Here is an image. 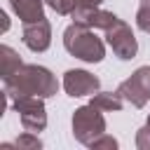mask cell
Segmentation results:
<instances>
[{
  "label": "cell",
  "mask_w": 150,
  "mask_h": 150,
  "mask_svg": "<svg viewBox=\"0 0 150 150\" xmlns=\"http://www.w3.org/2000/svg\"><path fill=\"white\" fill-rule=\"evenodd\" d=\"M105 40H108L110 49L115 52V56L122 59V61L134 59L136 52H138V42H136V38H134L129 23H124L122 19H117L110 28H105Z\"/></svg>",
  "instance_id": "obj_6"
},
{
  "label": "cell",
  "mask_w": 150,
  "mask_h": 150,
  "mask_svg": "<svg viewBox=\"0 0 150 150\" xmlns=\"http://www.w3.org/2000/svg\"><path fill=\"white\" fill-rule=\"evenodd\" d=\"M89 148H94V150H98V148H117V141L112 138V136H108V134H103L101 138H96Z\"/></svg>",
  "instance_id": "obj_17"
},
{
  "label": "cell",
  "mask_w": 150,
  "mask_h": 150,
  "mask_svg": "<svg viewBox=\"0 0 150 150\" xmlns=\"http://www.w3.org/2000/svg\"><path fill=\"white\" fill-rule=\"evenodd\" d=\"M136 148L138 150H150V124L141 127L136 134Z\"/></svg>",
  "instance_id": "obj_16"
},
{
  "label": "cell",
  "mask_w": 150,
  "mask_h": 150,
  "mask_svg": "<svg viewBox=\"0 0 150 150\" xmlns=\"http://www.w3.org/2000/svg\"><path fill=\"white\" fill-rule=\"evenodd\" d=\"M98 87H101V80L87 70L75 68V70H68L63 75V89L68 96H75V98L77 96H91L98 91Z\"/></svg>",
  "instance_id": "obj_7"
},
{
  "label": "cell",
  "mask_w": 150,
  "mask_h": 150,
  "mask_svg": "<svg viewBox=\"0 0 150 150\" xmlns=\"http://www.w3.org/2000/svg\"><path fill=\"white\" fill-rule=\"evenodd\" d=\"M59 89L56 77L45 68L35 63H23L14 75L5 77V96L9 101H16L21 96H42L49 98Z\"/></svg>",
  "instance_id": "obj_1"
},
{
  "label": "cell",
  "mask_w": 150,
  "mask_h": 150,
  "mask_svg": "<svg viewBox=\"0 0 150 150\" xmlns=\"http://www.w3.org/2000/svg\"><path fill=\"white\" fill-rule=\"evenodd\" d=\"M70 16H73L75 23H82V26H89V28H101V30L110 28L117 21V16L112 12H105L101 7H87V5H77Z\"/></svg>",
  "instance_id": "obj_8"
},
{
  "label": "cell",
  "mask_w": 150,
  "mask_h": 150,
  "mask_svg": "<svg viewBox=\"0 0 150 150\" xmlns=\"http://www.w3.org/2000/svg\"><path fill=\"white\" fill-rule=\"evenodd\" d=\"M63 47L70 56L82 59L87 63H98L105 56L103 40L89 26H82V23H75V21H73V26H68L63 30Z\"/></svg>",
  "instance_id": "obj_2"
},
{
  "label": "cell",
  "mask_w": 150,
  "mask_h": 150,
  "mask_svg": "<svg viewBox=\"0 0 150 150\" xmlns=\"http://www.w3.org/2000/svg\"><path fill=\"white\" fill-rule=\"evenodd\" d=\"M0 61H2V66H0V70H2V80L9 77V75H14V73L23 66L21 59H19V54H16L9 45H2V47H0Z\"/></svg>",
  "instance_id": "obj_12"
},
{
  "label": "cell",
  "mask_w": 150,
  "mask_h": 150,
  "mask_svg": "<svg viewBox=\"0 0 150 150\" xmlns=\"http://www.w3.org/2000/svg\"><path fill=\"white\" fill-rule=\"evenodd\" d=\"M21 40L30 52H45L52 45V26H49V21L40 19V21H33V23H23Z\"/></svg>",
  "instance_id": "obj_9"
},
{
  "label": "cell",
  "mask_w": 150,
  "mask_h": 150,
  "mask_svg": "<svg viewBox=\"0 0 150 150\" xmlns=\"http://www.w3.org/2000/svg\"><path fill=\"white\" fill-rule=\"evenodd\" d=\"M12 105L19 112V120H21L26 131L38 134L47 127V112H45L42 96H21V98L12 101Z\"/></svg>",
  "instance_id": "obj_5"
},
{
  "label": "cell",
  "mask_w": 150,
  "mask_h": 150,
  "mask_svg": "<svg viewBox=\"0 0 150 150\" xmlns=\"http://www.w3.org/2000/svg\"><path fill=\"white\" fill-rule=\"evenodd\" d=\"M16 148H33V150H35V148H42V141H40L33 131H26L23 136L16 138Z\"/></svg>",
  "instance_id": "obj_15"
},
{
  "label": "cell",
  "mask_w": 150,
  "mask_h": 150,
  "mask_svg": "<svg viewBox=\"0 0 150 150\" xmlns=\"http://www.w3.org/2000/svg\"><path fill=\"white\" fill-rule=\"evenodd\" d=\"M105 134V120L96 105H82L73 112V136L82 145H91Z\"/></svg>",
  "instance_id": "obj_3"
},
{
  "label": "cell",
  "mask_w": 150,
  "mask_h": 150,
  "mask_svg": "<svg viewBox=\"0 0 150 150\" xmlns=\"http://www.w3.org/2000/svg\"><path fill=\"white\" fill-rule=\"evenodd\" d=\"M145 124H150V117H148V122H145Z\"/></svg>",
  "instance_id": "obj_19"
},
{
  "label": "cell",
  "mask_w": 150,
  "mask_h": 150,
  "mask_svg": "<svg viewBox=\"0 0 150 150\" xmlns=\"http://www.w3.org/2000/svg\"><path fill=\"white\" fill-rule=\"evenodd\" d=\"M9 5L23 23L45 19V0H9Z\"/></svg>",
  "instance_id": "obj_10"
},
{
  "label": "cell",
  "mask_w": 150,
  "mask_h": 150,
  "mask_svg": "<svg viewBox=\"0 0 150 150\" xmlns=\"http://www.w3.org/2000/svg\"><path fill=\"white\" fill-rule=\"evenodd\" d=\"M136 26L143 33H150V0H141L138 12H136Z\"/></svg>",
  "instance_id": "obj_13"
},
{
  "label": "cell",
  "mask_w": 150,
  "mask_h": 150,
  "mask_svg": "<svg viewBox=\"0 0 150 150\" xmlns=\"http://www.w3.org/2000/svg\"><path fill=\"white\" fill-rule=\"evenodd\" d=\"M0 19H2V30H7V28H9V21H7V14L2 12V14H0Z\"/></svg>",
  "instance_id": "obj_18"
},
{
  "label": "cell",
  "mask_w": 150,
  "mask_h": 150,
  "mask_svg": "<svg viewBox=\"0 0 150 150\" xmlns=\"http://www.w3.org/2000/svg\"><path fill=\"white\" fill-rule=\"evenodd\" d=\"M56 14H73V9H75V5H77V0H45Z\"/></svg>",
  "instance_id": "obj_14"
},
{
  "label": "cell",
  "mask_w": 150,
  "mask_h": 150,
  "mask_svg": "<svg viewBox=\"0 0 150 150\" xmlns=\"http://www.w3.org/2000/svg\"><path fill=\"white\" fill-rule=\"evenodd\" d=\"M91 105H96L98 110H105V112H117V110H122V105H124V98L115 91H96V94H91V101H89Z\"/></svg>",
  "instance_id": "obj_11"
},
{
  "label": "cell",
  "mask_w": 150,
  "mask_h": 150,
  "mask_svg": "<svg viewBox=\"0 0 150 150\" xmlns=\"http://www.w3.org/2000/svg\"><path fill=\"white\" fill-rule=\"evenodd\" d=\"M117 94L131 103L134 108H143L150 101V66H141L131 73V77H127L124 82H120Z\"/></svg>",
  "instance_id": "obj_4"
}]
</instances>
